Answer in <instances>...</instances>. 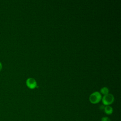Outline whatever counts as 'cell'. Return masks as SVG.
<instances>
[{
  "mask_svg": "<svg viewBox=\"0 0 121 121\" xmlns=\"http://www.w3.org/2000/svg\"><path fill=\"white\" fill-rule=\"evenodd\" d=\"M102 95L98 92H95L92 93L89 97V100L90 103L93 104L98 103L102 100Z\"/></svg>",
  "mask_w": 121,
  "mask_h": 121,
  "instance_id": "cell-1",
  "label": "cell"
},
{
  "mask_svg": "<svg viewBox=\"0 0 121 121\" xmlns=\"http://www.w3.org/2000/svg\"><path fill=\"white\" fill-rule=\"evenodd\" d=\"M102 103L105 106L110 105L114 101V96L112 94H108L107 95H104L102 98Z\"/></svg>",
  "mask_w": 121,
  "mask_h": 121,
  "instance_id": "cell-2",
  "label": "cell"
},
{
  "mask_svg": "<svg viewBox=\"0 0 121 121\" xmlns=\"http://www.w3.org/2000/svg\"><path fill=\"white\" fill-rule=\"evenodd\" d=\"M26 84L27 87L31 89H35L37 86L36 80L32 78H30L27 79L26 81Z\"/></svg>",
  "mask_w": 121,
  "mask_h": 121,
  "instance_id": "cell-3",
  "label": "cell"
},
{
  "mask_svg": "<svg viewBox=\"0 0 121 121\" xmlns=\"http://www.w3.org/2000/svg\"><path fill=\"white\" fill-rule=\"evenodd\" d=\"M104 110V112L107 115L112 114L113 112V108H112V107H111L110 105L105 106Z\"/></svg>",
  "mask_w": 121,
  "mask_h": 121,
  "instance_id": "cell-4",
  "label": "cell"
},
{
  "mask_svg": "<svg viewBox=\"0 0 121 121\" xmlns=\"http://www.w3.org/2000/svg\"><path fill=\"white\" fill-rule=\"evenodd\" d=\"M109 89L106 87H104L102 88L100 90L101 94H102L104 95L109 94Z\"/></svg>",
  "mask_w": 121,
  "mask_h": 121,
  "instance_id": "cell-5",
  "label": "cell"
},
{
  "mask_svg": "<svg viewBox=\"0 0 121 121\" xmlns=\"http://www.w3.org/2000/svg\"><path fill=\"white\" fill-rule=\"evenodd\" d=\"M101 121H111V120L109 117L104 116L101 118Z\"/></svg>",
  "mask_w": 121,
  "mask_h": 121,
  "instance_id": "cell-6",
  "label": "cell"
},
{
  "mask_svg": "<svg viewBox=\"0 0 121 121\" xmlns=\"http://www.w3.org/2000/svg\"><path fill=\"white\" fill-rule=\"evenodd\" d=\"M104 107H105V106H104V105H101V106H100V109H101V110H104Z\"/></svg>",
  "mask_w": 121,
  "mask_h": 121,
  "instance_id": "cell-7",
  "label": "cell"
},
{
  "mask_svg": "<svg viewBox=\"0 0 121 121\" xmlns=\"http://www.w3.org/2000/svg\"><path fill=\"white\" fill-rule=\"evenodd\" d=\"M2 63L0 62V72L2 69Z\"/></svg>",
  "mask_w": 121,
  "mask_h": 121,
  "instance_id": "cell-8",
  "label": "cell"
}]
</instances>
